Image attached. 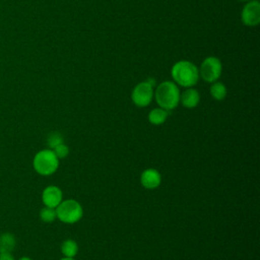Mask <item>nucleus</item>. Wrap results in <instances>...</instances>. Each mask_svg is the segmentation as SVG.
<instances>
[{
    "label": "nucleus",
    "mask_w": 260,
    "mask_h": 260,
    "mask_svg": "<svg viewBox=\"0 0 260 260\" xmlns=\"http://www.w3.org/2000/svg\"><path fill=\"white\" fill-rule=\"evenodd\" d=\"M63 142H64L63 135L60 132H57V131L51 132L47 137V144L50 147V149L55 148L57 145H59Z\"/></svg>",
    "instance_id": "dca6fc26"
},
{
    "label": "nucleus",
    "mask_w": 260,
    "mask_h": 260,
    "mask_svg": "<svg viewBox=\"0 0 260 260\" xmlns=\"http://www.w3.org/2000/svg\"><path fill=\"white\" fill-rule=\"evenodd\" d=\"M62 200H63L62 190L55 185L46 187L42 192V201L45 206L56 208L61 203Z\"/></svg>",
    "instance_id": "6e6552de"
},
{
    "label": "nucleus",
    "mask_w": 260,
    "mask_h": 260,
    "mask_svg": "<svg viewBox=\"0 0 260 260\" xmlns=\"http://www.w3.org/2000/svg\"><path fill=\"white\" fill-rule=\"evenodd\" d=\"M16 246V240L14 235L11 233L5 232L0 235V253L8 252L11 253Z\"/></svg>",
    "instance_id": "9b49d317"
},
{
    "label": "nucleus",
    "mask_w": 260,
    "mask_h": 260,
    "mask_svg": "<svg viewBox=\"0 0 260 260\" xmlns=\"http://www.w3.org/2000/svg\"><path fill=\"white\" fill-rule=\"evenodd\" d=\"M57 218L68 224L79 221L83 215V208L81 204L75 199L62 200L61 203L55 208Z\"/></svg>",
    "instance_id": "20e7f679"
},
{
    "label": "nucleus",
    "mask_w": 260,
    "mask_h": 260,
    "mask_svg": "<svg viewBox=\"0 0 260 260\" xmlns=\"http://www.w3.org/2000/svg\"><path fill=\"white\" fill-rule=\"evenodd\" d=\"M34 170L41 176H51L59 168V158L50 148L38 151L32 159Z\"/></svg>",
    "instance_id": "7ed1b4c3"
},
{
    "label": "nucleus",
    "mask_w": 260,
    "mask_h": 260,
    "mask_svg": "<svg viewBox=\"0 0 260 260\" xmlns=\"http://www.w3.org/2000/svg\"><path fill=\"white\" fill-rule=\"evenodd\" d=\"M241 20L247 26H256L260 22V3L258 0H250L243 7Z\"/></svg>",
    "instance_id": "0eeeda50"
},
{
    "label": "nucleus",
    "mask_w": 260,
    "mask_h": 260,
    "mask_svg": "<svg viewBox=\"0 0 260 260\" xmlns=\"http://www.w3.org/2000/svg\"><path fill=\"white\" fill-rule=\"evenodd\" d=\"M198 71L199 77H201L205 82L212 83L214 81H217V79L220 77L222 65L218 58L214 56H209L202 61Z\"/></svg>",
    "instance_id": "39448f33"
},
{
    "label": "nucleus",
    "mask_w": 260,
    "mask_h": 260,
    "mask_svg": "<svg viewBox=\"0 0 260 260\" xmlns=\"http://www.w3.org/2000/svg\"><path fill=\"white\" fill-rule=\"evenodd\" d=\"M18 260H31V258H29V257H27V256H22V257H20Z\"/></svg>",
    "instance_id": "6ab92c4d"
},
{
    "label": "nucleus",
    "mask_w": 260,
    "mask_h": 260,
    "mask_svg": "<svg viewBox=\"0 0 260 260\" xmlns=\"http://www.w3.org/2000/svg\"><path fill=\"white\" fill-rule=\"evenodd\" d=\"M209 91H210V95L215 101H222L226 96V92H228L225 85L220 81L212 82Z\"/></svg>",
    "instance_id": "4468645a"
},
{
    "label": "nucleus",
    "mask_w": 260,
    "mask_h": 260,
    "mask_svg": "<svg viewBox=\"0 0 260 260\" xmlns=\"http://www.w3.org/2000/svg\"><path fill=\"white\" fill-rule=\"evenodd\" d=\"M141 185L148 190H153L157 188L161 183V175L155 169H146L141 173L140 176Z\"/></svg>",
    "instance_id": "1a4fd4ad"
},
{
    "label": "nucleus",
    "mask_w": 260,
    "mask_h": 260,
    "mask_svg": "<svg viewBox=\"0 0 260 260\" xmlns=\"http://www.w3.org/2000/svg\"><path fill=\"white\" fill-rule=\"evenodd\" d=\"M238 1H243L244 2V1H250V0H238Z\"/></svg>",
    "instance_id": "412c9836"
},
{
    "label": "nucleus",
    "mask_w": 260,
    "mask_h": 260,
    "mask_svg": "<svg viewBox=\"0 0 260 260\" xmlns=\"http://www.w3.org/2000/svg\"><path fill=\"white\" fill-rule=\"evenodd\" d=\"M40 218L42 219V221L47 222V223L53 222L57 218L55 208L48 207V206L43 207L40 211Z\"/></svg>",
    "instance_id": "2eb2a0df"
},
{
    "label": "nucleus",
    "mask_w": 260,
    "mask_h": 260,
    "mask_svg": "<svg viewBox=\"0 0 260 260\" xmlns=\"http://www.w3.org/2000/svg\"><path fill=\"white\" fill-rule=\"evenodd\" d=\"M61 252L64 257L74 258V256H76L78 253V245L74 240L67 239L61 245Z\"/></svg>",
    "instance_id": "ddd939ff"
},
{
    "label": "nucleus",
    "mask_w": 260,
    "mask_h": 260,
    "mask_svg": "<svg viewBox=\"0 0 260 260\" xmlns=\"http://www.w3.org/2000/svg\"><path fill=\"white\" fill-rule=\"evenodd\" d=\"M180 94L178 85L174 81L166 80L156 86L153 96L159 108L172 111L178 107L180 103Z\"/></svg>",
    "instance_id": "f03ea898"
},
{
    "label": "nucleus",
    "mask_w": 260,
    "mask_h": 260,
    "mask_svg": "<svg viewBox=\"0 0 260 260\" xmlns=\"http://www.w3.org/2000/svg\"><path fill=\"white\" fill-rule=\"evenodd\" d=\"M59 260H75V259L74 258H70V257H63V258H61Z\"/></svg>",
    "instance_id": "aec40b11"
},
{
    "label": "nucleus",
    "mask_w": 260,
    "mask_h": 260,
    "mask_svg": "<svg viewBox=\"0 0 260 260\" xmlns=\"http://www.w3.org/2000/svg\"><path fill=\"white\" fill-rule=\"evenodd\" d=\"M0 260H15L11 253L8 252H1L0 253Z\"/></svg>",
    "instance_id": "a211bd4d"
},
{
    "label": "nucleus",
    "mask_w": 260,
    "mask_h": 260,
    "mask_svg": "<svg viewBox=\"0 0 260 260\" xmlns=\"http://www.w3.org/2000/svg\"><path fill=\"white\" fill-rule=\"evenodd\" d=\"M169 116V111L162 108H155L152 109L148 114V121L152 125H161L164 124Z\"/></svg>",
    "instance_id": "f8f14e48"
},
{
    "label": "nucleus",
    "mask_w": 260,
    "mask_h": 260,
    "mask_svg": "<svg viewBox=\"0 0 260 260\" xmlns=\"http://www.w3.org/2000/svg\"><path fill=\"white\" fill-rule=\"evenodd\" d=\"M53 151H54V153H55V155L59 158V159H62V158H65V157H67L68 156V154H69V147L63 142V143H61V144H59V145H57L55 148H53L52 149Z\"/></svg>",
    "instance_id": "f3484780"
},
{
    "label": "nucleus",
    "mask_w": 260,
    "mask_h": 260,
    "mask_svg": "<svg viewBox=\"0 0 260 260\" xmlns=\"http://www.w3.org/2000/svg\"><path fill=\"white\" fill-rule=\"evenodd\" d=\"M171 75L177 85L186 88L194 86L199 79L198 68L195 64L187 60L176 62L171 69Z\"/></svg>",
    "instance_id": "f257e3e1"
},
{
    "label": "nucleus",
    "mask_w": 260,
    "mask_h": 260,
    "mask_svg": "<svg viewBox=\"0 0 260 260\" xmlns=\"http://www.w3.org/2000/svg\"><path fill=\"white\" fill-rule=\"evenodd\" d=\"M153 93V86L145 80L135 85L131 92V100L135 106L144 108L152 102Z\"/></svg>",
    "instance_id": "423d86ee"
},
{
    "label": "nucleus",
    "mask_w": 260,
    "mask_h": 260,
    "mask_svg": "<svg viewBox=\"0 0 260 260\" xmlns=\"http://www.w3.org/2000/svg\"><path fill=\"white\" fill-rule=\"evenodd\" d=\"M200 101V95L197 89L193 87H187L181 94H180V103L183 107L187 109L195 108Z\"/></svg>",
    "instance_id": "9d476101"
}]
</instances>
